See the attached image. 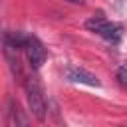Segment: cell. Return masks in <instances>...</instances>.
<instances>
[{
	"label": "cell",
	"instance_id": "cell-8",
	"mask_svg": "<svg viewBox=\"0 0 127 127\" xmlns=\"http://www.w3.org/2000/svg\"><path fill=\"white\" fill-rule=\"evenodd\" d=\"M67 2H71V4H83L85 0H67Z\"/></svg>",
	"mask_w": 127,
	"mask_h": 127
},
{
	"label": "cell",
	"instance_id": "cell-4",
	"mask_svg": "<svg viewBox=\"0 0 127 127\" xmlns=\"http://www.w3.org/2000/svg\"><path fill=\"white\" fill-rule=\"evenodd\" d=\"M99 36H101V38H105V40H107V42H111V44H117V42L121 40V36H123V28H121L119 24L107 22V24L99 30Z\"/></svg>",
	"mask_w": 127,
	"mask_h": 127
},
{
	"label": "cell",
	"instance_id": "cell-2",
	"mask_svg": "<svg viewBox=\"0 0 127 127\" xmlns=\"http://www.w3.org/2000/svg\"><path fill=\"white\" fill-rule=\"evenodd\" d=\"M24 52H26V58L34 69H40L42 64L46 62V48L36 36L24 38Z\"/></svg>",
	"mask_w": 127,
	"mask_h": 127
},
{
	"label": "cell",
	"instance_id": "cell-5",
	"mask_svg": "<svg viewBox=\"0 0 127 127\" xmlns=\"http://www.w3.org/2000/svg\"><path fill=\"white\" fill-rule=\"evenodd\" d=\"M8 105H10V111H8V115H10V123H12V125H28V119L24 117L20 105H18L14 99H10Z\"/></svg>",
	"mask_w": 127,
	"mask_h": 127
},
{
	"label": "cell",
	"instance_id": "cell-6",
	"mask_svg": "<svg viewBox=\"0 0 127 127\" xmlns=\"http://www.w3.org/2000/svg\"><path fill=\"white\" fill-rule=\"evenodd\" d=\"M105 24H107V20H105V18H103V14L99 12L97 16H93V18H89V20L85 22V28H87V30H91V32H97V34H99V30H101Z\"/></svg>",
	"mask_w": 127,
	"mask_h": 127
},
{
	"label": "cell",
	"instance_id": "cell-3",
	"mask_svg": "<svg viewBox=\"0 0 127 127\" xmlns=\"http://www.w3.org/2000/svg\"><path fill=\"white\" fill-rule=\"evenodd\" d=\"M64 75H65V79H69L73 83H85V85H91V87H99L101 85L97 75H93L91 71H87V69H83L79 65H67Z\"/></svg>",
	"mask_w": 127,
	"mask_h": 127
},
{
	"label": "cell",
	"instance_id": "cell-7",
	"mask_svg": "<svg viewBox=\"0 0 127 127\" xmlns=\"http://www.w3.org/2000/svg\"><path fill=\"white\" fill-rule=\"evenodd\" d=\"M117 79H119L121 85L127 87V64H121V65L117 67Z\"/></svg>",
	"mask_w": 127,
	"mask_h": 127
},
{
	"label": "cell",
	"instance_id": "cell-1",
	"mask_svg": "<svg viewBox=\"0 0 127 127\" xmlns=\"http://www.w3.org/2000/svg\"><path fill=\"white\" fill-rule=\"evenodd\" d=\"M26 95H28L30 111L40 121H44L46 119V99H44V91H42V87H40V83L36 79H28L26 81Z\"/></svg>",
	"mask_w": 127,
	"mask_h": 127
}]
</instances>
